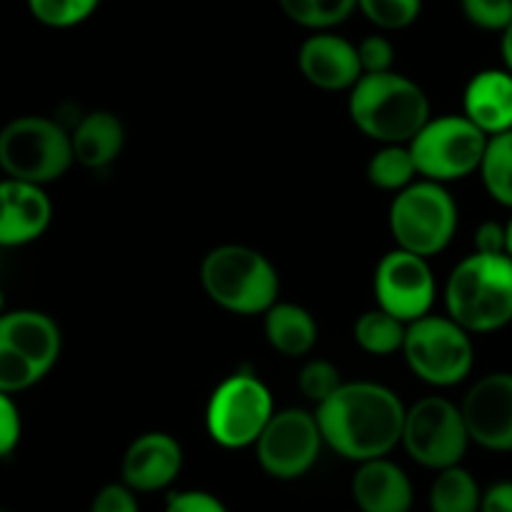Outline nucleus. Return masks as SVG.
Here are the masks:
<instances>
[{
	"label": "nucleus",
	"instance_id": "obj_1",
	"mask_svg": "<svg viewBox=\"0 0 512 512\" xmlns=\"http://www.w3.org/2000/svg\"><path fill=\"white\" fill-rule=\"evenodd\" d=\"M405 402L397 392L377 382H344L317 407L324 447L349 462L390 457L402 442Z\"/></svg>",
	"mask_w": 512,
	"mask_h": 512
},
{
	"label": "nucleus",
	"instance_id": "obj_2",
	"mask_svg": "<svg viewBox=\"0 0 512 512\" xmlns=\"http://www.w3.org/2000/svg\"><path fill=\"white\" fill-rule=\"evenodd\" d=\"M349 118L377 144H410L432 118L430 98L397 71L364 73L349 91Z\"/></svg>",
	"mask_w": 512,
	"mask_h": 512
},
{
	"label": "nucleus",
	"instance_id": "obj_3",
	"mask_svg": "<svg viewBox=\"0 0 512 512\" xmlns=\"http://www.w3.org/2000/svg\"><path fill=\"white\" fill-rule=\"evenodd\" d=\"M445 309L470 334L500 332L512 324V256L467 254L447 277Z\"/></svg>",
	"mask_w": 512,
	"mask_h": 512
},
{
	"label": "nucleus",
	"instance_id": "obj_4",
	"mask_svg": "<svg viewBox=\"0 0 512 512\" xmlns=\"http://www.w3.org/2000/svg\"><path fill=\"white\" fill-rule=\"evenodd\" d=\"M201 287L216 307L241 317L267 314L279 302V272L262 251L221 244L201 262Z\"/></svg>",
	"mask_w": 512,
	"mask_h": 512
},
{
	"label": "nucleus",
	"instance_id": "obj_5",
	"mask_svg": "<svg viewBox=\"0 0 512 512\" xmlns=\"http://www.w3.org/2000/svg\"><path fill=\"white\" fill-rule=\"evenodd\" d=\"M387 221L397 249L430 259L452 244L460 226V209L445 184L417 179L397 191Z\"/></svg>",
	"mask_w": 512,
	"mask_h": 512
},
{
	"label": "nucleus",
	"instance_id": "obj_6",
	"mask_svg": "<svg viewBox=\"0 0 512 512\" xmlns=\"http://www.w3.org/2000/svg\"><path fill=\"white\" fill-rule=\"evenodd\" d=\"M73 164L71 131L46 116H21L0 128V169L8 179L46 186Z\"/></svg>",
	"mask_w": 512,
	"mask_h": 512
},
{
	"label": "nucleus",
	"instance_id": "obj_7",
	"mask_svg": "<svg viewBox=\"0 0 512 512\" xmlns=\"http://www.w3.org/2000/svg\"><path fill=\"white\" fill-rule=\"evenodd\" d=\"M402 354L417 379L440 390L462 384L475 367L472 334L447 314H427L407 324Z\"/></svg>",
	"mask_w": 512,
	"mask_h": 512
},
{
	"label": "nucleus",
	"instance_id": "obj_8",
	"mask_svg": "<svg viewBox=\"0 0 512 512\" xmlns=\"http://www.w3.org/2000/svg\"><path fill=\"white\" fill-rule=\"evenodd\" d=\"M274 412V397L262 379L251 372L229 374L209 397L206 432L224 450H246L262 437Z\"/></svg>",
	"mask_w": 512,
	"mask_h": 512
},
{
	"label": "nucleus",
	"instance_id": "obj_9",
	"mask_svg": "<svg viewBox=\"0 0 512 512\" xmlns=\"http://www.w3.org/2000/svg\"><path fill=\"white\" fill-rule=\"evenodd\" d=\"M407 146L415 159L417 176L447 186L477 174L487 136L462 113H447L430 118Z\"/></svg>",
	"mask_w": 512,
	"mask_h": 512
},
{
	"label": "nucleus",
	"instance_id": "obj_10",
	"mask_svg": "<svg viewBox=\"0 0 512 512\" xmlns=\"http://www.w3.org/2000/svg\"><path fill=\"white\" fill-rule=\"evenodd\" d=\"M400 445L427 470L440 472L462 465L472 442L460 405L447 397H425L407 407Z\"/></svg>",
	"mask_w": 512,
	"mask_h": 512
},
{
	"label": "nucleus",
	"instance_id": "obj_11",
	"mask_svg": "<svg viewBox=\"0 0 512 512\" xmlns=\"http://www.w3.org/2000/svg\"><path fill=\"white\" fill-rule=\"evenodd\" d=\"M256 462L274 480H299L317 465L324 450L314 412L302 407L277 410L256 440Z\"/></svg>",
	"mask_w": 512,
	"mask_h": 512
},
{
	"label": "nucleus",
	"instance_id": "obj_12",
	"mask_svg": "<svg viewBox=\"0 0 512 512\" xmlns=\"http://www.w3.org/2000/svg\"><path fill=\"white\" fill-rule=\"evenodd\" d=\"M374 299L379 309L405 324L432 314L437 282L430 259L397 246L387 251L374 269Z\"/></svg>",
	"mask_w": 512,
	"mask_h": 512
},
{
	"label": "nucleus",
	"instance_id": "obj_13",
	"mask_svg": "<svg viewBox=\"0 0 512 512\" xmlns=\"http://www.w3.org/2000/svg\"><path fill=\"white\" fill-rule=\"evenodd\" d=\"M470 442L487 452H512V372H490L460 402Z\"/></svg>",
	"mask_w": 512,
	"mask_h": 512
},
{
	"label": "nucleus",
	"instance_id": "obj_14",
	"mask_svg": "<svg viewBox=\"0 0 512 512\" xmlns=\"http://www.w3.org/2000/svg\"><path fill=\"white\" fill-rule=\"evenodd\" d=\"M184 450L181 442L169 432H144L136 437L121 460V482L134 492L169 490L181 475Z\"/></svg>",
	"mask_w": 512,
	"mask_h": 512
},
{
	"label": "nucleus",
	"instance_id": "obj_15",
	"mask_svg": "<svg viewBox=\"0 0 512 512\" xmlns=\"http://www.w3.org/2000/svg\"><path fill=\"white\" fill-rule=\"evenodd\" d=\"M297 66L307 83L319 91H352L364 76L357 46L332 31H317L299 46Z\"/></svg>",
	"mask_w": 512,
	"mask_h": 512
},
{
	"label": "nucleus",
	"instance_id": "obj_16",
	"mask_svg": "<svg viewBox=\"0 0 512 512\" xmlns=\"http://www.w3.org/2000/svg\"><path fill=\"white\" fill-rule=\"evenodd\" d=\"M53 219L46 189L26 181H0V246H23L41 239Z\"/></svg>",
	"mask_w": 512,
	"mask_h": 512
},
{
	"label": "nucleus",
	"instance_id": "obj_17",
	"mask_svg": "<svg viewBox=\"0 0 512 512\" xmlns=\"http://www.w3.org/2000/svg\"><path fill=\"white\" fill-rule=\"evenodd\" d=\"M352 500L359 512H410L415 487L410 475L390 457L359 462L352 475Z\"/></svg>",
	"mask_w": 512,
	"mask_h": 512
},
{
	"label": "nucleus",
	"instance_id": "obj_18",
	"mask_svg": "<svg viewBox=\"0 0 512 512\" xmlns=\"http://www.w3.org/2000/svg\"><path fill=\"white\" fill-rule=\"evenodd\" d=\"M462 116L485 136L505 134L512 128V73L485 68L467 81L462 93Z\"/></svg>",
	"mask_w": 512,
	"mask_h": 512
},
{
	"label": "nucleus",
	"instance_id": "obj_19",
	"mask_svg": "<svg viewBox=\"0 0 512 512\" xmlns=\"http://www.w3.org/2000/svg\"><path fill=\"white\" fill-rule=\"evenodd\" d=\"M0 337L26 354L43 374L56 367L61 357L63 337L56 319L36 309H16L0 314Z\"/></svg>",
	"mask_w": 512,
	"mask_h": 512
},
{
	"label": "nucleus",
	"instance_id": "obj_20",
	"mask_svg": "<svg viewBox=\"0 0 512 512\" xmlns=\"http://www.w3.org/2000/svg\"><path fill=\"white\" fill-rule=\"evenodd\" d=\"M126 128L113 111H91L71 131L73 161L86 169H106L121 156Z\"/></svg>",
	"mask_w": 512,
	"mask_h": 512
},
{
	"label": "nucleus",
	"instance_id": "obj_21",
	"mask_svg": "<svg viewBox=\"0 0 512 512\" xmlns=\"http://www.w3.org/2000/svg\"><path fill=\"white\" fill-rule=\"evenodd\" d=\"M264 337L274 352L284 357H304L319 339L317 319L302 304L277 302L264 314Z\"/></svg>",
	"mask_w": 512,
	"mask_h": 512
},
{
	"label": "nucleus",
	"instance_id": "obj_22",
	"mask_svg": "<svg viewBox=\"0 0 512 512\" xmlns=\"http://www.w3.org/2000/svg\"><path fill=\"white\" fill-rule=\"evenodd\" d=\"M482 487L467 467L455 465L437 472L427 495L430 512H480Z\"/></svg>",
	"mask_w": 512,
	"mask_h": 512
},
{
	"label": "nucleus",
	"instance_id": "obj_23",
	"mask_svg": "<svg viewBox=\"0 0 512 512\" xmlns=\"http://www.w3.org/2000/svg\"><path fill=\"white\" fill-rule=\"evenodd\" d=\"M487 196L512 211V128L505 134L487 136L482 164L477 169Z\"/></svg>",
	"mask_w": 512,
	"mask_h": 512
},
{
	"label": "nucleus",
	"instance_id": "obj_24",
	"mask_svg": "<svg viewBox=\"0 0 512 512\" xmlns=\"http://www.w3.org/2000/svg\"><path fill=\"white\" fill-rule=\"evenodd\" d=\"M405 332V322H400V319L379 307L359 314L357 322H354V342L367 354H374V357H390V354L402 352Z\"/></svg>",
	"mask_w": 512,
	"mask_h": 512
},
{
	"label": "nucleus",
	"instance_id": "obj_25",
	"mask_svg": "<svg viewBox=\"0 0 512 512\" xmlns=\"http://www.w3.org/2000/svg\"><path fill=\"white\" fill-rule=\"evenodd\" d=\"M369 184L382 191H402L417 181L415 159L407 144H384L367 164Z\"/></svg>",
	"mask_w": 512,
	"mask_h": 512
},
{
	"label": "nucleus",
	"instance_id": "obj_26",
	"mask_svg": "<svg viewBox=\"0 0 512 512\" xmlns=\"http://www.w3.org/2000/svg\"><path fill=\"white\" fill-rule=\"evenodd\" d=\"M279 8L292 23L317 33L342 26L357 11V0H279Z\"/></svg>",
	"mask_w": 512,
	"mask_h": 512
},
{
	"label": "nucleus",
	"instance_id": "obj_27",
	"mask_svg": "<svg viewBox=\"0 0 512 512\" xmlns=\"http://www.w3.org/2000/svg\"><path fill=\"white\" fill-rule=\"evenodd\" d=\"M28 11L41 26L66 31L86 23L98 11L101 0H26Z\"/></svg>",
	"mask_w": 512,
	"mask_h": 512
},
{
	"label": "nucleus",
	"instance_id": "obj_28",
	"mask_svg": "<svg viewBox=\"0 0 512 512\" xmlns=\"http://www.w3.org/2000/svg\"><path fill=\"white\" fill-rule=\"evenodd\" d=\"M357 8L379 31H405L420 18L422 0H357Z\"/></svg>",
	"mask_w": 512,
	"mask_h": 512
},
{
	"label": "nucleus",
	"instance_id": "obj_29",
	"mask_svg": "<svg viewBox=\"0 0 512 512\" xmlns=\"http://www.w3.org/2000/svg\"><path fill=\"white\" fill-rule=\"evenodd\" d=\"M43 377L46 374L26 354H21L13 344L0 337V392L16 395V392H23L38 384Z\"/></svg>",
	"mask_w": 512,
	"mask_h": 512
},
{
	"label": "nucleus",
	"instance_id": "obj_30",
	"mask_svg": "<svg viewBox=\"0 0 512 512\" xmlns=\"http://www.w3.org/2000/svg\"><path fill=\"white\" fill-rule=\"evenodd\" d=\"M297 382L304 400H309L312 405L319 407L324 400H329V397L342 387L344 379L337 364L327 362V359H309L302 367V372H299Z\"/></svg>",
	"mask_w": 512,
	"mask_h": 512
},
{
	"label": "nucleus",
	"instance_id": "obj_31",
	"mask_svg": "<svg viewBox=\"0 0 512 512\" xmlns=\"http://www.w3.org/2000/svg\"><path fill=\"white\" fill-rule=\"evenodd\" d=\"M460 11L480 31L502 33L512 26V0H460Z\"/></svg>",
	"mask_w": 512,
	"mask_h": 512
},
{
	"label": "nucleus",
	"instance_id": "obj_32",
	"mask_svg": "<svg viewBox=\"0 0 512 512\" xmlns=\"http://www.w3.org/2000/svg\"><path fill=\"white\" fill-rule=\"evenodd\" d=\"M357 56L362 63V73H387L395 66V46L382 33L362 38L357 43Z\"/></svg>",
	"mask_w": 512,
	"mask_h": 512
},
{
	"label": "nucleus",
	"instance_id": "obj_33",
	"mask_svg": "<svg viewBox=\"0 0 512 512\" xmlns=\"http://www.w3.org/2000/svg\"><path fill=\"white\" fill-rule=\"evenodd\" d=\"M88 512H141L139 492H134L126 482H108L93 495Z\"/></svg>",
	"mask_w": 512,
	"mask_h": 512
},
{
	"label": "nucleus",
	"instance_id": "obj_34",
	"mask_svg": "<svg viewBox=\"0 0 512 512\" xmlns=\"http://www.w3.org/2000/svg\"><path fill=\"white\" fill-rule=\"evenodd\" d=\"M164 512H229L221 497L206 490H171Z\"/></svg>",
	"mask_w": 512,
	"mask_h": 512
},
{
	"label": "nucleus",
	"instance_id": "obj_35",
	"mask_svg": "<svg viewBox=\"0 0 512 512\" xmlns=\"http://www.w3.org/2000/svg\"><path fill=\"white\" fill-rule=\"evenodd\" d=\"M23 422L11 395L0 392V457H8L21 442Z\"/></svg>",
	"mask_w": 512,
	"mask_h": 512
},
{
	"label": "nucleus",
	"instance_id": "obj_36",
	"mask_svg": "<svg viewBox=\"0 0 512 512\" xmlns=\"http://www.w3.org/2000/svg\"><path fill=\"white\" fill-rule=\"evenodd\" d=\"M475 251H480V254H507L505 224L482 221L475 231Z\"/></svg>",
	"mask_w": 512,
	"mask_h": 512
},
{
	"label": "nucleus",
	"instance_id": "obj_37",
	"mask_svg": "<svg viewBox=\"0 0 512 512\" xmlns=\"http://www.w3.org/2000/svg\"><path fill=\"white\" fill-rule=\"evenodd\" d=\"M480 512H512V480L492 482L482 490Z\"/></svg>",
	"mask_w": 512,
	"mask_h": 512
},
{
	"label": "nucleus",
	"instance_id": "obj_38",
	"mask_svg": "<svg viewBox=\"0 0 512 512\" xmlns=\"http://www.w3.org/2000/svg\"><path fill=\"white\" fill-rule=\"evenodd\" d=\"M500 56H502V68L512 73V26L500 33Z\"/></svg>",
	"mask_w": 512,
	"mask_h": 512
},
{
	"label": "nucleus",
	"instance_id": "obj_39",
	"mask_svg": "<svg viewBox=\"0 0 512 512\" xmlns=\"http://www.w3.org/2000/svg\"><path fill=\"white\" fill-rule=\"evenodd\" d=\"M505 236H507V256H512V214L505 221Z\"/></svg>",
	"mask_w": 512,
	"mask_h": 512
},
{
	"label": "nucleus",
	"instance_id": "obj_40",
	"mask_svg": "<svg viewBox=\"0 0 512 512\" xmlns=\"http://www.w3.org/2000/svg\"><path fill=\"white\" fill-rule=\"evenodd\" d=\"M6 312V297H3V289H0V314Z\"/></svg>",
	"mask_w": 512,
	"mask_h": 512
},
{
	"label": "nucleus",
	"instance_id": "obj_41",
	"mask_svg": "<svg viewBox=\"0 0 512 512\" xmlns=\"http://www.w3.org/2000/svg\"><path fill=\"white\" fill-rule=\"evenodd\" d=\"M0 512H8V510H6V507H0Z\"/></svg>",
	"mask_w": 512,
	"mask_h": 512
}]
</instances>
